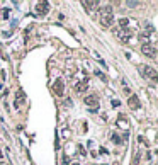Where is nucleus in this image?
Wrapping results in <instances>:
<instances>
[{"label": "nucleus", "instance_id": "39448f33", "mask_svg": "<svg viewBox=\"0 0 158 165\" xmlns=\"http://www.w3.org/2000/svg\"><path fill=\"white\" fill-rule=\"evenodd\" d=\"M141 51H143V55L150 56V58H155V56H157V50H155V46H153V44H150V43H144V44H143V48H141Z\"/></svg>", "mask_w": 158, "mask_h": 165}, {"label": "nucleus", "instance_id": "1a4fd4ad", "mask_svg": "<svg viewBox=\"0 0 158 165\" xmlns=\"http://www.w3.org/2000/svg\"><path fill=\"white\" fill-rule=\"evenodd\" d=\"M82 5L87 9L88 12H90V10H95V7H99L100 3H99V2H95V0H92V2H88V0H83V2H82Z\"/></svg>", "mask_w": 158, "mask_h": 165}, {"label": "nucleus", "instance_id": "423d86ee", "mask_svg": "<svg viewBox=\"0 0 158 165\" xmlns=\"http://www.w3.org/2000/svg\"><path fill=\"white\" fill-rule=\"evenodd\" d=\"M63 89H65V84H63V80L61 78H58L56 82H54V85H53V90H54V94L56 95H63Z\"/></svg>", "mask_w": 158, "mask_h": 165}, {"label": "nucleus", "instance_id": "f03ea898", "mask_svg": "<svg viewBox=\"0 0 158 165\" xmlns=\"http://www.w3.org/2000/svg\"><path fill=\"white\" fill-rule=\"evenodd\" d=\"M48 12H50V3H48V2H37L34 5V14L36 16L41 17V16H46Z\"/></svg>", "mask_w": 158, "mask_h": 165}, {"label": "nucleus", "instance_id": "20e7f679", "mask_svg": "<svg viewBox=\"0 0 158 165\" xmlns=\"http://www.w3.org/2000/svg\"><path fill=\"white\" fill-rule=\"evenodd\" d=\"M141 72H143V75H144V77L151 78L153 82H157V80H158L157 70H155V68H151V67H148V65H146V67H143V68H141Z\"/></svg>", "mask_w": 158, "mask_h": 165}, {"label": "nucleus", "instance_id": "7ed1b4c3", "mask_svg": "<svg viewBox=\"0 0 158 165\" xmlns=\"http://www.w3.org/2000/svg\"><path fill=\"white\" fill-rule=\"evenodd\" d=\"M85 104H87V107L92 111V112H97V111H99V99H97L95 95L85 97Z\"/></svg>", "mask_w": 158, "mask_h": 165}, {"label": "nucleus", "instance_id": "4468645a", "mask_svg": "<svg viewBox=\"0 0 158 165\" xmlns=\"http://www.w3.org/2000/svg\"><path fill=\"white\" fill-rule=\"evenodd\" d=\"M112 140H114L116 143H121V140H119V136H117V134H114V136H112Z\"/></svg>", "mask_w": 158, "mask_h": 165}, {"label": "nucleus", "instance_id": "ddd939ff", "mask_svg": "<svg viewBox=\"0 0 158 165\" xmlns=\"http://www.w3.org/2000/svg\"><path fill=\"white\" fill-rule=\"evenodd\" d=\"M138 5V2H127V7H136Z\"/></svg>", "mask_w": 158, "mask_h": 165}, {"label": "nucleus", "instance_id": "9d476101", "mask_svg": "<svg viewBox=\"0 0 158 165\" xmlns=\"http://www.w3.org/2000/svg\"><path fill=\"white\" fill-rule=\"evenodd\" d=\"M22 102H24V94L19 90L17 94H16V102H14V107H16V109H20Z\"/></svg>", "mask_w": 158, "mask_h": 165}, {"label": "nucleus", "instance_id": "0eeeda50", "mask_svg": "<svg viewBox=\"0 0 158 165\" xmlns=\"http://www.w3.org/2000/svg\"><path fill=\"white\" fill-rule=\"evenodd\" d=\"M127 104H129V107L131 109H140V99H138V95H129V99H127Z\"/></svg>", "mask_w": 158, "mask_h": 165}, {"label": "nucleus", "instance_id": "f8f14e48", "mask_svg": "<svg viewBox=\"0 0 158 165\" xmlns=\"http://www.w3.org/2000/svg\"><path fill=\"white\" fill-rule=\"evenodd\" d=\"M127 24H129L127 19H121V20H119V26H121V27H127Z\"/></svg>", "mask_w": 158, "mask_h": 165}, {"label": "nucleus", "instance_id": "f257e3e1", "mask_svg": "<svg viewBox=\"0 0 158 165\" xmlns=\"http://www.w3.org/2000/svg\"><path fill=\"white\" fill-rule=\"evenodd\" d=\"M112 20H114V9L111 5H105L100 10V24H102V27H111Z\"/></svg>", "mask_w": 158, "mask_h": 165}, {"label": "nucleus", "instance_id": "9b49d317", "mask_svg": "<svg viewBox=\"0 0 158 165\" xmlns=\"http://www.w3.org/2000/svg\"><path fill=\"white\" fill-rule=\"evenodd\" d=\"M121 41H129V36H131V33L129 31H121V33H116Z\"/></svg>", "mask_w": 158, "mask_h": 165}, {"label": "nucleus", "instance_id": "6e6552de", "mask_svg": "<svg viewBox=\"0 0 158 165\" xmlns=\"http://www.w3.org/2000/svg\"><path fill=\"white\" fill-rule=\"evenodd\" d=\"M87 87H88V78H83V80H80V82L75 84V90L77 92H85Z\"/></svg>", "mask_w": 158, "mask_h": 165}]
</instances>
